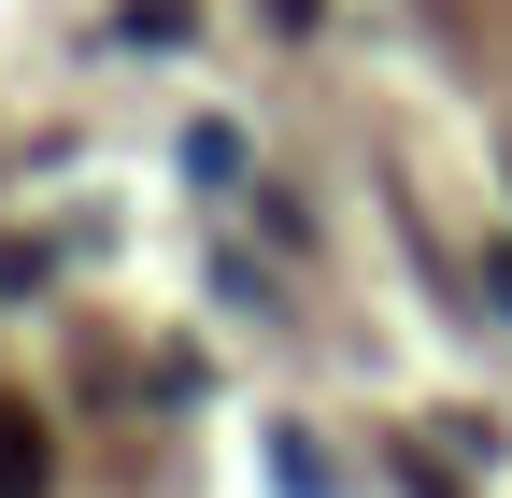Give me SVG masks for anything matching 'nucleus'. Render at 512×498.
<instances>
[{
	"instance_id": "obj_4",
	"label": "nucleus",
	"mask_w": 512,
	"mask_h": 498,
	"mask_svg": "<svg viewBox=\"0 0 512 498\" xmlns=\"http://www.w3.org/2000/svg\"><path fill=\"white\" fill-rule=\"evenodd\" d=\"M256 15H271V29H313V15H328V0H256Z\"/></svg>"
},
{
	"instance_id": "obj_2",
	"label": "nucleus",
	"mask_w": 512,
	"mask_h": 498,
	"mask_svg": "<svg viewBox=\"0 0 512 498\" xmlns=\"http://www.w3.org/2000/svg\"><path fill=\"white\" fill-rule=\"evenodd\" d=\"M114 29H128V43H200V0H128Z\"/></svg>"
},
{
	"instance_id": "obj_1",
	"label": "nucleus",
	"mask_w": 512,
	"mask_h": 498,
	"mask_svg": "<svg viewBox=\"0 0 512 498\" xmlns=\"http://www.w3.org/2000/svg\"><path fill=\"white\" fill-rule=\"evenodd\" d=\"M0 498H57V427L29 399H0Z\"/></svg>"
},
{
	"instance_id": "obj_5",
	"label": "nucleus",
	"mask_w": 512,
	"mask_h": 498,
	"mask_svg": "<svg viewBox=\"0 0 512 498\" xmlns=\"http://www.w3.org/2000/svg\"><path fill=\"white\" fill-rule=\"evenodd\" d=\"M484 299H498V314H512V242H498V257H484Z\"/></svg>"
},
{
	"instance_id": "obj_3",
	"label": "nucleus",
	"mask_w": 512,
	"mask_h": 498,
	"mask_svg": "<svg viewBox=\"0 0 512 498\" xmlns=\"http://www.w3.org/2000/svg\"><path fill=\"white\" fill-rule=\"evenodd\" d=\"M43 271H57L43 242H15V228H0V299H43Z\"/></svg>"
}]
</instances>
